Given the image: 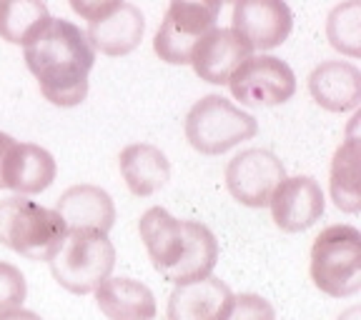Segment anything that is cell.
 Returning a JSON list of instances; mask_svg holds the SVG:
<instances>
[{
  "label": "cell",
  "mask_w": 361,
  "mask_h": 320,
  "mask_svg": "<svg viewBox=\"0 0 361 320\" xmlns=\"http://www.w3.org/2000/svg\"><path fill=\"white\" fill-rule=\"evenodd\" d=\"M233 305V293L221 278L180 283L173 288L166 308L169 320H226Z\"/></svg>",
  "instance_id": "cell-13"
},
{
  "label": "cell",
  "mask_w": 361,
  "mask_h": 320,
  "mask_svg": "<svg viewBox=\"0 0 361 320\" xmlns=\"http://www.w3.org/2000/svg\"><path fill=\"white\" fill-rule=\"evenodd\" d=\"M56 210L66 223V231H101L108 233L116 223V205L103 188L73 186L68 188L56 203Z\"/></svg>",
  "instance_id": "cell-16"
},
{
  "label": "cell",
  "mask_w": 361,
  "mask_h": 320,
  "mask_svg": "<svg viewBox=\"0 0 361 320\" xmlns=\"http://www.w3.org/2000/svg\"><path fill=\"white\" fill-rule=\"evenodd\" d=\"M226 320H276V310L261 295L241 293V295H233V305Z\"/></svg>",
  "instance_id": "cell-24"
},
{
  "label": "cell",
  "mask_w": 361,
  "mask_h": 320,
  "mask_svg": "<svg viewBox=\"0 0 361 320\" xmlns=\"http://www.w3.org/2000/svg\"><path fill=\"white\" fill-rule=\"evenodd\" d=\"M138 233L153 268L169 283H191L211 276L219 263V241L203 223L178 220L156 205L141 215Z\"/></svg>",
  "instance_id": "cell-2"
},
{
  "label": "cell",
  "mask_w": 361,
  "mask_h": 320,
  "mask_svg": "<svg viewBox=\"0 0 361 320\" xmlns=\"http://www.w3.org/2000/svg\"><path fill=\"white\" fill-rule=\"evenodd\" d=\"M121 175L133 196L148 198L158 193L171 178V163L161 148L151 143H130L118 155Z\"/></svg>",
  "instance_id": "cell-18"
},
{
  "label": "cell",
  "mask_w": 361,
  "mask_h": 320,
  "mask_svg": "<svg viewBox=\"0 0 361 320\" xmlns=\"http://www.w3.org/2000/svg\"><path fill=\"white\" fill-rule=\"evenodd\" d=\"M286 178L281 160L264 148L241 151L226 165L228 193L246 208H266L271 193Z\"/></svg>",
  "instance_id": "cell-9"
},
{
  "label": "cell",
  "mask_w": 361,
  "mask_h": 320,
  "mask_svg": "<svg viewBox=\"0 0 361 320\" xmlns=\"http://www.w3.org/2000/svg\"><path fill=\"white\" fill-rule=\"evenodd\" d=\"M96 303L108 320H153L156 298L148 286L133 278H106L96 288Z\"/></svg>",
  "instance_id": "cell-19"
},
{
  "label": "cell",
  "mask_w": 361,
  "mask_h": 320,
  "mask_svg": "<svg viewBox=\"0 0 361 320\" xmlns=\"http://www.w3.org/2000/svg\"><path fill=\"white\" fill-rule=\"evenodd\" d=\"M25 295H28V283L20 268L0 260V315L20 308Z\"/></svg>",
  "instance_id": "cell-23"
},
{
  "label": "cell",
  "mask_w": 361,
  "mask_h": 320,
  "mask_svg": "<svg viewBox=\"0 0 361 320\" xmlns=\"http://www.w3.org/2000/svg\"><path fill=\"white\" fill-rule=\"evenodd\" d=\"M51 263V273L66 290L75 295L93 293L116 268V248L108 233L68 231Z\"/></svg>",
  "instance_id": "cell-5"
},
{
  "label": "cell",
  "mask_w": 361,
  "mask_h": 320,
  "mask_svg": "<svg viewBox=\"0 0 361 320\" xmlns=\"http://www.w3.org/2000/svg\"><path fill=\"white\" fill-rule=\"evenodd\" d=\"M51 20L43 0H0V40L6 43L25 48Z\"/></svg>",
  "instance_id": "cell-21"
},
{
  "label": "cell",
  "mask_w": 361,
  "mask_h": 320,
  "mask_svg": "<svg viewBox=\"0 0 361 320\" xmlns=\"http://www.w3.org/2000/svg\"><path fill=\"white\" fill-rule=\"evenodd\" d=\"M293 28L291 8L283 0H236L231 30L251 51H271Z\"/></svg>",
  "instance_id": "cell-10"
},
{
  "label": "cell",
  "mask_w": 361,
  "mask_h": 320,
  "mask_svg": "<svg viewBox=\"0 0 361 320\" xmlns=\"http://www.w3.org/2000/svg\"><path fill=\"white\" fill-rule=\"evenodd\" d=\"M11 143H13V138H11V135L0 133V168H3V158H6L8 148H11ZM0 188H3V178H0Z\"/></svg>",
  "instance_id": "cell-27"
},
{
  "label": "cell",
  "mask_w": 361,
  "mask_h": 320,
  "mask_svg": "<svg viewBox=\"0 0 361 320\" xmlns=\"http://www.w3.org/2000/svg\"><path fill=\"white\" fill-rule=\"evenodd\" d=\"M326 38L338 53L349 58L361 56V0H344L329 13Z\"/></svg>",
  "instance_id": "cell-22"
},
{
  "label": "cell",
  "mask_w": 361,
  "mask_h": 320,
  "mask_svg": "<svg viewBox=\"0 0 361 320\" xmlns=\"http://www.w3.org/2000/svg\"><path fill=\"white\" fill-rule=\"evenodd\" d=\"M338 320H361V310L359 308H349Z\"/></svg>",
  "instance_id": "cell-28"
},
{
  "label": "cell",
  "mask_w": 361,
  "mask_h": 320,
  "mask_svg": "<svg viewBox=\"0 0 361 320\" xmlns=\"http://www.w3.org/2000/svg\"><path fill=\"white\" fill-rule=\"evenodd\" d=\"M0 320H43L38 313L33 310H23V308H16V310H8V313L0 315Z\"/></svg>",
  "instance_id": "cell-26"
},
{
  "label": "cell",
  "mask_w": 361,
  "mask_h": 320,
  "mask_svg": "<svg viewBox=\"0 0 361 320\" xmlns=\"http://www.w3.org/2000/svg\"><path fill=\"white\" fill-rule=\"evenodd\" d=\"M311 281L331 298L361 290V233L354 225H329L311 245Z\"/></svg>",
  "instance_id": "cell-4"
},
{
  "label": "cell",
  "mask_w": 361,
  "mask_h": 320,
  "mask_svg": "<svg viewBox=\"0 0 361 320\" xmlns=\"http://www.w3.org/2000/svg\"><path fill=\"white\" fill-rule=\"evenodd\" d=\"M219 13L221 0H171L153 38L156 56L169 65H188L198 40L216 28Z\"/></svg>",
  "instance_id": "cell-7"
},
{
  "label": "cell",
  "mask_w": 361,
  "mask_h": 320,
  "mask_svg": "<svg viewBox=\"0 0 361 320\" xmlns=\"http://www.w3.org/2000/svg\"><path fill=\"white\" fill-rule=\"evenodd\" d=\"M256 133L259 123L254 115L224 96H203L186 115V141L203 155H221Z\"/></svg>",
  "instance_id": "cell-6"
},
{
  "label": "cell",
  "mask_w": 361,
  "mask_h": 320,
  "mask_svg": "<svg viewBox=\"0 0 361 320\" xmlns=\"http://www.w3.org/2000/svg\"><path fill=\"white\" fill-rule=\"evenodd\" d=\"M228 88L241 105L248 108H269L291 101L296 93V75L274 56H248L228 78Z\"/></svg>",
  "instance_id": "cell-8"
},
{
  "label": "cell",
  "mask_w": 361,
  "mask_h": 320,
  "mask_svg": "<svg viewBox=\"0 0 361 320\" xmlns=\"http://www.w3.org/2000/svg\"><path fill=\"white\" fill-rule=\"evenodd\" d=\"M58 173L56 158L35 143H11L3 158V188L16 191L18 196H38L53 186Z\"/></svg>",
  "instance_id": "cell-12"
},
{
  "label": "cell",
  "mask_w": 361,
  "mask_h": 320,
  "mask_svg": "<svg viewBox=\"0 0 361 320\" xmlns=\"http://www.w3.org/2000/svg\"><path fill=\"white\" fill-rule=\"evenodd\" d=\"M121 3H123V0H71V8H73L83 20L96 23L118 11Z\"/></svg>",
  "instance_id": "cell-25"
},
{
  "label": "cell",
  "mask_w": 361,
  "mask_h": 320,
  "mask_svg": "<svg viewBox=\"0 0 361 320\" xmlns=\"http://www.w3.org/2000/svg\"><path fill=\"white\" fill-rule=\"evenodd\" d=\"M248 56H254V51L231 28H214L193 48L191 65L201 80L211 85H226Z\"/></svg>",
  "instance_id": "cell-14"
},
{
  "label": "cell",
  "mask_w": 361,
  "mask_h": 320,
  "mask_svg": "<svg viewBox=\"0 0 361 320\" xmlns=\"http://www.w3.org/2000/svg\"><path fill=\"white\" fill-rule=\"evenodd\" d=\"M269 208L274 223L286 233H301L324 215L326 198L319 186V180L311 175H293L283 178L271 193Z\"/></svg>",
  "instance_id": "cell-11"
},
{
  "label": "cell",
  "mask_w": 361,
  "mask_h": 320,
  "mask_svg": "<svg viewBox=\"0 0 361 320\" xmlns=\"http://www.w3.org/2000/svg\"><path fill=\"white\" fill-rule=\"evenodd\" d=\"M309 93L324 110L349 113L361 103V70L346 60H324L311 70Z\"/></svg>",
  "instance_id": "cell-15"
},
{
  "label": "cell",
  "mask_w": 361,
  "mask_h": 320,
  "mask_svg": "<svg viewBox=\"0 0 361 320\" xmlns=\"http://www.w3.org/2000/svg\"><path fill=\"white\" fill-rule=\"evenodd\" d=\"M361 115L356 113L351 120V133L338 151L334 153L331 160V198L338 210L344 213H359L361 210V191H359V158H361V143L354 135Z\"/></svg>",
  "instance_id": "cell-20"
},
{
  "label": "cell",
  "mask_w": 361,
  "mask_h": 320,
  "mask_svg": "<svg viewBox=\"0 0 361 320\" xmlns=\"http://www.w3.org/2000/svg\"><path fill=\"white\" fill-rule=\"evenodd\" d=\"M25 63L38 78L40 93L53 105L73 108L88 96V73L96 51L71 20H51L25 45Z\"/></svg>",
  "instance_id": "cell-1"
},
{
  "label": "cell",
  "mask_w": 361,
  "mask_h": 320,
  "mask_svg": "<svg viewBox=\"0 0 361 320\" xmlns=\"http://www.w3.org/2000/svg\"><path fill=\"white\" fill-rule=\"evenodd\" d=\"M143 33H146L143 13L130 3H121L116 13H111L103 20L90 23L85 38L93 45V51H101L103 56L111 58H121L133 53L141 45Z\"/></svg>",
  "instance_id": "cell-17"
},
{
  "label": "cell",
  "mask_w": 361,
  "mask_h": 320,
  "mask_svg": "<svg viewBox=\"0 0 361 320\" xmlns=\"http://www.w3.org/2000/svg\"><path fill=\"white\" fill-rule=\"evenodd\" d=\"M66 223L25 196L0 200V243L30 260H51L66 238Z\"/></svg>",
  "instance_id": "cell-3"
}]
</instances>
